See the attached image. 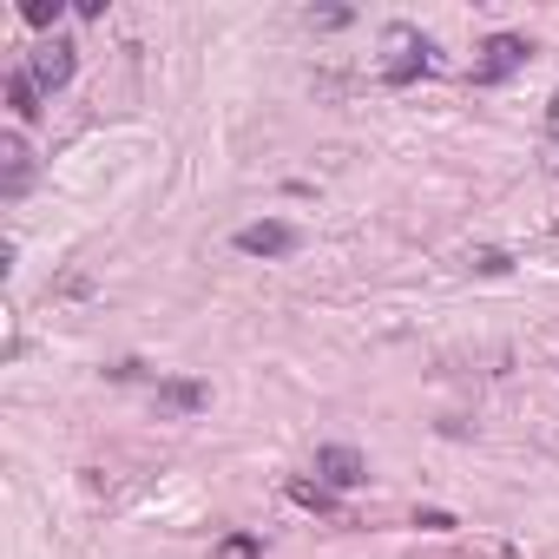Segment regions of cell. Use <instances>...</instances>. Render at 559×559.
<instances>
[{
    "label": "cell",
    "mask_w": 559,
    "mask_h": 559,
    "mask_svg": "<svg viewBox=\"0 0 559 559\" xmlns=\"http://www.w3.org/2000/svg\"><path fill=\"white\" fill-rule=\"evenodd\" d=\"M382 47H389V60H382V86H415V80L435 67V60H428V40H421L415 27H402V21L382 34Z\"/></svg>",
    "instance_id": "obj_1"
},
{
    "label": "cell",
    "mask_w": 559,
    "mask_h": 559,
    "mask_svg": "<svg viewBox=\"0 0 559 559\" xmlns=\"http://www.w3.org/2000/svg\"><path fill=\"white\" fill-rule=\"evenodd\" d=\"M27 73H34L40 93H60V86H73V73H80V47H73L67 34H53V40H40V47L27 53Z\"/></svg>",
    "instance_id": "obj_2"
},
{
    "label": "cell",
    "mask_w": 559,
    "mask_h": 559,
    "mask_svg": "<svg viewBox=\"0 0 559 559\" xmlns=\"http://www.w3.org/2000/svg\"><path fill=\"white\" fill-rule=\"evenodd\" d=\"M526 60H533V47H526L520 34H493V40L480 47V60H474V86H507Z\"/></svg>",
    "instance_id": "obj_3"
},
{
    "label": "cell",
    "mask_w": 559,
    "mask_h": 559,
    "mask_svg": "<svg viewBox=\"0 0 559 559\" xmlns=\"http://www.w3.org/2000/svg\"><path fill=\"white\" fill-rule=\"evenodd\" d=\"M230 243H237L243 257H290L304 237H297V224H284V217H263V224H243Z\"/></svg>",
    "instance_id": "obj_4"
},
{
    "label": "cell",
    "mask_w": 559,
    "mask_h": 559,
    "mask_svg": "<svg viewBox=\"0 0 559 559\" xmlns=\"http://www.w3.org/2000/svg\"><path fill=\"white\" fill-rule=\"evenodd\" d=\"M317 480H323V487H336V493H349V487H362V480H369V461H362L356 448L330 441V448H317Z\"/></svg>",
    "instance_id": "obj_5"
},
{
    "label": "cell",
    "mask_w": 559,
    "mask_h": 559,
    "mask_svg": "<svg viewBox=\"0 0 559 559\" xmlns=\"http://www.w3.org/2000/svg\"><path fill=\"white\" fill-rule=\"evenodd\" d=\"M27 185H34V152H27V139L21 132H8L0 139V198H27Z\"/></svg>",
    "instance_id": "obj_6"
},
{
    "label": "cell",
    "mask_w": 559,
    "mask_h": 559,
    "mask_svg": "<svg viewBox=\"0 0 559 559\" xmlns=\"http://www.w3.org/2000/svg\"><path fill=\"white\" fill-rule=\"evenodd\" d=\"M40 99H47V93L34 86V73L14 67V73H8V106H14V119H40Z\"/></svg>",
    "instance_id": "obj_7"
},
{
    "label": "cell",
    "mask_w": 559,
    "mask_h": 559,
    "mask_svg": "<svg viewBox=\"0 0 559 559\" xmlns=\"http://www.w3.org/2000/svg\"><path fill=\"white\" fill-rule=\"evenodd\" d=\"M290 500L310 513H336V487H323V480H290Z\"/></svg>",
    "instance_id": "obj_8"
},
{
    "label": "cell",
    "mask_w": 559,
    "mask_h": 559,
    "mask_svg": "<svg viewBox=\"0 0 559 559\" xmlns=\"http://www.w3.org/2000/svg\"><path fill=\"white\" fill-rule=\"evenodd\" d=\"M158 402H165V408H185V415H191V408H204L211 395H204L198 382H158Z\"/></svg>",
    "instance_id": "obj_9"
},
{
    "label": "cell",
    "mask_w": 559,
    "mask_h": 559,
    "mask_svg": "<svg viewBox=\"0 0 559 559\" xmlns=\"http://www.w3.org/2000/svg\"><path fill=\"white\" fill-rule=\"evenodd\" d=\"M257 552H263L257 533H230V539H217V559H257Z\"/></svg>",
    "instance_id": "obj_10"
},
{
    "label": "cell",
    "mask_w": 559,
    "mask_h": 559,
    "mask_svg": "<svg viewBox=\"0 0 559 559\" xmlns=\"http://www.w3.org/2000/svg\"><path fill=\"white\" fill-rule=\"evenodd\" d=\"M21 14H27V27H40V34H47V27H60V14H67V8H60V0H27Z\"/></svg>",
    "instance_id": "obj_11"
},
{
    "label": "cell",
    "mask_w": 559,
    "mask_h": 559,
    "mask_svg": "<svg viewBox=\"0 0 559 559\" xmlns=\"http://www.w3.org/2000/svg\"><path fill=\"white\" fill-rule=\"evenodd\" d=\"M474 270H480V276H507V270H513V257H507V250H480V257H474Z\"/></svg>",
    "instance_id": "obj_12"
},
{
    "label": "cell",
    "mask_w": 559,
    "mask_h": 559,
    "mask_svg": "<svg viewBox=\"0 0 559 559\" xmlns=\"http://www.w3.org/2000/svg\"><path fill=\"white\" fill-rule=\"evenodd\" d=\"M415 526H421V533H454V520H448V513H435V507H428V513H415Z\"/></svg>",
    "instance_id": "obj_13"
},
{
    "label": "cell",
    "mask_w": 559,
    "mask_h": 559,
    "mask_svg": "<svg viewBox=\"0 0 559 559\" xmlns=\"http://www.w3.org/2000/svg\"><path fill=\"white\" fill-rule=\"evenodd\" d=\"M310 27H349V8H323V14H310Z\"/></svg>",
    "instance_id": "obj_14"
},
{
    "label": "cell",
    "mask_w": 559,
    "mask_h": 559,
    "mask_svg": "<svg viewBox=\"0 0 559 559\" xmlns=\"http://www.w3.org/2000/svg\"><path fill=\"white\" fill-rule=\"evenodd\" d=\"M552 126H559V93H552Z\"/></svg>",
    "instance_id": "obj_15"
},
{
    "label": "cell",
    "mask_w": 559,
    "mask_h": 559,
    "mask_svg": "<svg viewBox=\"0 0 559 559\" xmlns=\"http://www.w3.org/2000/svg\"><path fill=\"white\" fill-rule=\"evenodd\" d=\"M552 171H559V152H552Z\"/></svg>",
    "instance_id": "obj_16"
}]
</instances>
